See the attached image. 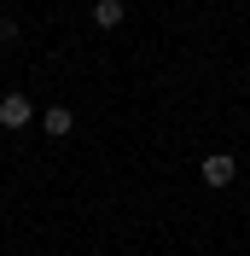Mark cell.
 <instances>
[{"label":"cell","mask_w":250,"mask_h":256,"mask_svg":"<svg viewBox=\"0 0 250 256\" xmlns=\"http://www.w3.org/2000/svg\"><path fill=\"white\" fill-rule=\"evenodd\" d=\"M12 41H18V24H12V18H0V47H12Z\"/></svg>","instance_id":"5b68a950"},{"label":"cell","mask_w":250,"mask_h":256,"mask_svg":"<svg viewBox=\"0 0 250 256\" xmlns=\"http://www.w3.org/2000/svg\"><path fill=\"white\" fill-rule=\"evenodd\" d=\"M41 122H47V134H52V140H64V134L76 128V116L64 111V105H47V111H41Z\"/></svg>","instance_id":"3957f363"},{"label":"cell","mask_w":250,"mask_h":256,"mask_svg":"<svg viewBox=\"0 0 250 256\" xmlns=\"http://www.w3.org/2000/svg\"><path fill=\"white\" fill-rule=\"evenodd\" d=\"M30 122H35L30 94H0V128H30Z\"/></svg>","instance_id":"7a4b0ae2"},{"label":"cell","mask_w":250,"mask_h":256,"mask_svg":"<svg viewBox=\"0 0 250 256\" xmlns=\"http://www.w3.org/2000/svg\"><path fill=\"white\" fill-rule=\"evenodd\" d=\"M122 0H94V24H99V30H116V24H122Z\"/></svg>","instance_id":"277c9868"},{"label":"cell","mask_w":250,"mask_h":256,"mask_svg":"<svg viewBox=\"0 0 250 256\" xmlns=\"http://www.w3.org/2000/svg\"><path fill=\"white\" fill-rule=\"evenodd\" d=\"M198 175H204V186H216V192H221V186H233V180H238V163L227 158V152H210V158L198 163Z\"/></svg>","instance_id":"6da1fadb"}]
</instances>
